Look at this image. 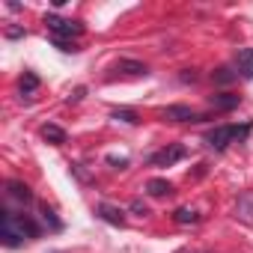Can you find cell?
Returning a JSON list of instances; mask_svg holds the SVG:
<instances>
[{"instance_id": "obj_1", "label": "cell", "mask_w": 253, "mask_h": 253, "mask_svg": "<svg viewBox=\"0 0 253 253\" xmlns=\"http://www.w3.org/2000/svg\"><path fill=\"white\" fill-rule=\"evenodd\" d=\"M0 238H3L6 247H18L24 238H30L24 214H15V211H9V209L0 211Z\"/></svg>"}, {"instance_id": "obj_2", "label": "cell", "mask_w": 253, "mask_h": 253, "mask_svg": "<svg viewBox=\"0 0 253 253\" xmlns=\"http://www.w3.org/2000/svg\"><path fill=\"white\" fill-rule=\"evenodd\" d=\"M247 134H250V125H241V128H238V125H217V128H211V131L206 134V143H209L211 149L223 152L235 137L241 140V137H247Z\"/></svg>"}, {"instance_id": "obj_3", "label": "cell", "mask_w": 253, "mask_h": 253, "mask_svg": "<svg viewBox=\"0 0 253 253\" xmlns=\"http://www.w3.org/2000/svg\"><path fill=\"white\" fill-rule=\"evenodd\" d=\"M45 24H48V30L54 33V39L57 42H66V39H78V36H84V24L81 21H72V18H60V15H45Z\"/></svg>"}, {"instance_id": "obj_4", "label": "cell", "mask_w": 253, "mask_h": 253, "mask_svg": "<svg viewBox=\"0 0 253 253\" xmlns=\"http://www.w3.org/2000/svg\"><path fill=\"white\" fill-rule=\"evenodd\" d=\"M161 116L170 119V122H203V119H206L203 113H197V110L188 107V104H170V107L161 110Z\"/></svg>"}, {"instance_id": "obj_5", "label": "cell", "mask_w": 253, "mask_h": 253, "mask_svg": "<svg viewBox=\"0 0 253 253\" xmlns=\"http://www.w3.org/2000/svg\"><path fill=\"white\" fill-rule=\"evenodd\" d=\"M185 155H188V152H185V146H179V143H176V146H164L161 152L152 155V164H155V167H170V164L182 161Z\"/></svg>"}, {"instance_id": "obj_6", "label": "cell", "mask_w": 253, "mask_h": 253, "mask_svg": "<svg viewBox=\"0 0 253 253\" xmlns=\"http://www.w3.org/2000/svg\"><path fill=\"white\" fill-rule=\"evenodd\" d=\"M235 72L244 81H253V48H238L235 51Z\"/></svg>"}, {"instance_id": "obj_7", "label": "cell", "mask_w": 253, "mask_h": 253, "mask_svg": "<svg viewBox=\"0 0 253 253\" xmlns=\"http://www.w3.org/2000/svg\"><path fill=\"white\" fill-rule=\"evenodd\" d=\"M241 104V95H235V92H214V95H209V107L211 110H235Z\"/></svg>"}, {"instance_id": "obj_8", "label": "cell", "mask_w": 253, "mask_h": 253, "mask_svg": "<svg viewBox=\"0 0 253 253\" xmlns=\"http://www.w3.org/2000/svg\"><path fill=\"white\" fill-rule=\"evenodd\" d=\"M116 72L128 75V78H146V75H149V66L140 63V60H119V63H116Z\"/></svg>"}, {"instance_id": "obj_9", "label": "cell", "mask_w": 253, "mask_h": 253, "mask_svg": "<svg viewBox=\"0 0 253 253\" xmlns=\"http://www.w3.org/2000/svg\"><path fill=\"white\" fill-rule=\"evenodd\" d=\"M95 214H98L101 220L113 223V226H122V223H125V211H122V209H116V206H107V203L95 206Z\"/></svg>"}, {"instance_id": "obj_10", "label": "cell", "mask_w": 253, "mask_h": 253, "mask_svg": "<svg viewBox=\"0 0 253 253\" xmlns=\"http://www.w3.org/2000/svg\"><path fill=\"white\" fill-rule=\"evenodd\" d=\"M235 217H238V220H244V223H253V191H244V194L238 197Z\"/></svg>"}, {"instance_id": "obj_11", "label": "cell", "mask_w": 253, "mask_h": 253, "mask_svg": "<svg viewBox=\"0 0 253 253\" xmlns=\"http://www.w3.org/2000/svg\"><path fill=\"white\" fill-rule=\"evenodd\" d=\"M42 137H45L51 146H63V143L69 140V134L60 128V125H54V122H45V125H42Z\"/></svg>"}, {"instance_id": "obj_12", "label": "cell", "mask_w": 253, "mask_h": 253, "mask_svg": "<svg viewBox=\"0 0 253 253\" xmlns=\"http://www.w3.org/2000/svg\"><path fill=\"white\" fill-rule=\"evenodd\" d=\"M6 194H9L12 200L24 203V206H27V203H33V191H30L24 182H15V179H12V182H6Z\"/></svg>"}, {"instance_id": "obj_13", "label": "cell", "mask_w": 253, "mask_h": 253, "mask_svg": "<svg viewBox=\"0 0 253 253\" xmlns=\"http://www.w3.org/2000/svg\"><path fill=\"white\" fill-rule=\"evenodd\" d=\"M211 81H214V84H220V86H226V84L238 81V72H235L232 66H220V69H214V72H211Z\"/></svg>"}, {"instance_id": "obj_14", "label": "cell", "mask_w": 253, "mask_h": 253, "mask_svg": "<svg viewBox=\"0 0 253 253\" xmlns=\"http://www.w3.org/2000/svg\"><path fill=\"white\" fill-rule=\"evenodd\" d=\"M146 191H149L152 197H167V194H173V185H170L167 179H149V182H146Z\"/></svg>"}, {"instance_id": "obj_15", "label": "cell", "mask_w": 253, "mask_h": 253, "mask_svg": "<svg viewBox=\"0 0 253 253\" xmlns=\"http://www.w3.org/2000/svg\"><path fill=\"white\" fill-rule=\"evenodd\" d=\"M173 220L185 226V223H197V220H200V214H197V211H194L191 206H179V209L173 211Z\"/></svg>"}, {"instance_id": "obj_16", "label": "cell", "mask_w": 253, "mask_h": 253, "mask_svg": "<svg viewBox=\"0 0 253 253\" xmlns=\"http://www.w3.org/2000/svg\"><path fill=\"white\" fill-rule=\"evenodd\" d=\"M18 89H21L24 95L36 92V89H39V78H36L33 72H24V75H21V81H18Z\"/></svg>"}, {"instance_id": "obj_17", "label": "cell", "mask_w": 253, "mask_h": 253, "mask_svg": "<svg viewBox=\"0 0 253 253\" xmlns=\"http://www.w3.org/2000/svg\"><path fill=\"white\" fill-rule=\"evenodd\" d=\"M110 116H113V119H122V122H128V125H137V122H140V119H137V113H134V110H128V107H116Z\"/></svg>"}, {"instance_id": "obj_18", "label": "cell", "mask_w": 253, "mask_h": 253, "mask_svg": "<svg viewBox=\"0 0 253 253\" xmlns=\"http://www.w3.org/2000/svg\"><path fill=\"white\" fill-rule=\"evenodd\" d=\"M39 214H42V220H45V223H48L51 229H63V223H60V220L54 217V211H51L48 206H42V209H39Z\"/></svg>"}, {"instance_id": "obj_19", "label": "cell", "mask_w": 253, "mask_h": 253, "mask_svg": "<svg viewBox=\"0 0 253 253\" xmlns=\"http://www.w3.org/2000/svg\"><path fill=\"white\" fill-rule=\"evenodd\" d=\"M131 211L140 214V217H146V214H149V206H146L143 200H134V203H131Z\"/></svg>"}, {"instance_id": "obj_20", "label": "cell", "mask_w": 253, "mask_h": 253, "mask_svg": "<svg viewBox=\"0 0 253 253\" xmlns=\"http://www.w3.org/2000/svg\"><path fill=\"white\" fill-rule=\"evenodd\" d=\"M107 164H113V167H128V158H116V155H107Z\"/></svg>"}, {"instance_id": "obj_21", "label": "cell", "mask_w": 253, "mask_h": 253, "mask_svg": "<svg viewBox=\"0 0 253 253\" xmlns=\"http://www.w3.org/2000/svg\"><path fill=\"white\" fill-rule=\"evenodd\" d=\"M57 48H60V51H66V54H69V51H72V54L78 51V45H75V42H57Z\"/></svg>"}, {"instance_id": "obj_22", "label": "cell", "mask_w": 253, "mask_h": 253, "mask_svg": "<svg viewBox=\"0 0 253 253\" xmlns=\"http://www.w3.org/2000/svg\"><path fill=\"white\" fill-rule=\"evenodd\" d=\"M182 81H185V84H188V81L194 84V81H197V72H194V69H185V72H182Z\"/></svg>"}, {"instance_id": "obj_23", "label": "cell", "mask_w": 253, "mask_h": 253, "mask_svg": "<svg viewBox=\"0 0 253 253\" xmlns=\"http://www.w3.org/2000/svg\"><path fill=\"white\" fill-rule=\"evenodd\" d=\"M6 36H9V39H18V36H24V30H18V27H9V30H6Z\"/></svg>"}, {"instance_id": "obj_24", "label": "cell", "mask_w": 253, "mask_h": 253, "mask_svg": "<svg viewBox=\"0 0 253 253\" xmlns=\"http://www.w3.org/2000/svg\"><path fill=\"white\" fill-rule=\"evenodd\" d=\"M84 95H86V89H84V86H78V89H75V95H72V98H69V101H81V98H84Z\"/></svg>"}, {"instance_id": "obj_25", "label": "cell", "mask_w": 253, "mask_h": 253, "mask_svg": "<svg viewBox=\"0 0 253 253\" xmlns=\"http://www.w3.org/2000/svg\"><path fill=\"white\" fill-rule=\"evenodd\" d=\"M203 253H211V250H203Z\"/></svg>"}]
</instances>
